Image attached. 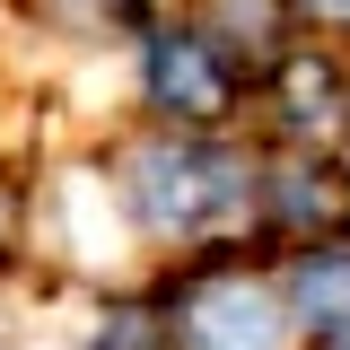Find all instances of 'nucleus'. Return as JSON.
<instances>
[{
	"mask_svg": "<svg viewBox=\"0 0 350 350\" xmlns=\"http://www.w3.org/2000/svg\"><path fill=\"white\" fill-rule=\"evenodd\" d=\"M131 202H140L149 228L193 237V228H219L245 202V167L219 158V149H193V140H158V149L131 158Z\"/></svg>",
	"mask_w": 350,
	"mask_h": 350,
	"instance_id": "obj_1",
	"label": "nucleus"
},
{
	"mask_svg": "<svg viewBox=\"0 0 350 350\" xmlns=\"http://www.w3.org/2000/svg\"><path fill=\"white\" fill-rule=\"evenodd\" d=\"M280 306L262 298V289H245V280H228V289H211V298L184 315V342L193 350H280Z\"/></svg>",
	"mask_w": 350,
	"mask_h": 350,
	"instance_id": "obj_2",
	"label": "nucleus"
},
{
	"mask_svg": "<svg viewBox=\"0 0 350 350\" xmlns=\"http://www.w3.org/2000/svg\"><path fill=\"white\" fill-rule=\"evenodd\" d=\"M149 88L167 96L175 114H219V105H228V70H219V53H211V44H193V36H158V44H149Z\"/></svg>",
	"mask_w": 350,
	"mask_h": 350,
	"instance_id": "obj_3",
	"label": "nucleus"
},
{
	"mask_svg": "<svg viewBox=\"0 0 350 350\" xmlns=\"http://www.w3.org/2000/svg\"><path fill=\"white\" fill-rule=\"evenodd\" d=\"M298 315L315 324V333H350V254L298 262Z\"/></svg>",
	"mask_w": 350,
	"mask_h": 350,
	"instance_id": "obj_4",
	"label": "nucleus"
},
{
	"mask_svg": "<svg viewBox=\"0 0 350 350\" xmlns=\"http://www.w3.org/2000/svg\"><path fill=\"white\" fill-rule=\"evenodd\" d=\"M62 219H70V254L114 262V211H105L96 175H62Z\"/></svg>",
	"mask_w": 350,
	"mask_h": 350,
	"instance_id": "obj_5",
	"label": "nucleus"
},
{
	"mask_svg": "<svg viewBox=\"0 0 350 350\" xmlns=\"http://www.w3.org/2000/svg\"><path fill=\"white\" fill-rule=\"evenodd\" d=\"M306 9H315V18H350V0H306Z\"/></svg>",
	"mask_w": 350,
	"mask_h": 350,
	"instance_id": "obj_6",
	"label": "nucleus"
}]
</instances>
